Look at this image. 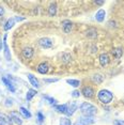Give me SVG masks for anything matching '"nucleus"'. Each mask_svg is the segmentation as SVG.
<instances>
[{"label":"nucleus","instance_id":"nucleus-1","mask_svg":"<svg viewBox=\"0 0 124 125\" xmlns=\"http://www.w3.org/2000/svg\"><path fill=\"white\" fill-rule=\"evenodd\" d=\"M80 111L84 116H93L97 112V108L90 103H83L80 105Z\"/></svg>","mask_w":124,"mask_h":125},{"label":"nucleus","instance_id":"nucleus-2","mask_svg":"<svg viewBox=\"0 0 124 125\" xmlns=\"http://www.w3.org/2000/svg\"><path fill=\"white\" fill-rule=\"evenodd\" d=\"M97 96H98V99L103 104H109L112 101V98H114V94L108 90H101L98 92Z\"/></svg>","mask_w":124,"mask_h":125},{"label":"nucleus","instance_id":"nucleus-3","mask_svg":"<svg viewBox=\"0 0 124 125\" xmlns=\"http://www.w3.org/2000/svg\"><path fill=\"white\" fill-rule=\"evenodd\" d=\"M94 119L92 116H80L77 121L75 122L74 125H91V124H94Z\"/></svg>","mask_w":124,"mask_h":125},{"label":"nucleus","instance_id":"nucleus-4","mask_svg":"<svg viewBox=\"0 0 124 125\" xmlns=\"http://www.w3.org/2000/svg\"><path fill=\"white\" fill-rule=\"evenodd\" d=\"M11 119L13 120L14 123H16V124H18V125H21L22 124V120H21V115H19V112L18 111H11Z\"/></svg>","mask_w":124,"mask_h":125},{"label":"nucleus","instance_id":"nucleus-5","mask_svg":"<svg viewBox=\"0 0 124 125\" xmlns=\"http://www.w3.org/2000/svg\"><path fill=\"white\" fill-rule=\"evenodd\" d=\"M39 44H40V46L43 47V48H50L52 46V41L48 38H43L39 41Z\"/></svg>","mask_w":124,"mask_h":125},{"label":"nucleus","instance_id":"nucleus-6","mask_svg":"<svg viewBox=\"0 0 124 125\" xmlns=\"http://www.w3.org/2000/svg\"><path fill=\"white\" fill-rule=\"evenodd\" d=\"M81 93H83V95L84 97L87 98H91L93 95H94V90L92 89L91 87H84L83 91H81Z\"/></svg>","mask_w":124,"mask_h":125},{"label":"nucleus","instance_id":"nucleus-7","mask_svg":"<svg viewBox=\"0 0 124 125\" xmlns=\"http://www.w3.org/2000/svg\"><path fill=\"white\" fill-rule=\"evenodd\" d=\"M75 110H77V104H76L75 102H72L71 104L67 105L65 115H73V113L75 112Z\"/></svg>","mask_w":124,"mask_h":125},{"label":"nucleus","instance_id":"nucleus-8","mask_svg":"<svg viewBox=\"0 0 124 125\" xmlns=\"http://www.w3.org/2000/svg\"><path fill=\"white\" fill-rule=\"evenodd\" d=\"M3 47H4V57L8 61L11 60V52H10V49H9V46L7 44V34L4 35L3 38Z\"/></svg>","mask_w":124,"mask_h":125},{"label":"nucleus","instance_id":"nucleus-9","mask_svg":"<svg viewBox=\"0 0 124 125\" xmlns=\"http://www.w3.org/2000/svg\"><path fill=\"white\" fill-rule=\"evenodd\" d=\"M22 56L26 59H31L33 57V49L30 47H26L22 49Z\"/></svg>","mask_w":124,"mask_h":125},{"label":"nucleus","instance_id":"nucleus-10","mask_svg":"<svg viewBox=\"0 0 124 125\" xmlns=\"http://www.w3.org/2000/svg\"><path fill=\"white\" fill-rule=\"evenodd\" d=\"M100 63L102 66H106V65L109 63V57L107 53H102V55L100 56Z\"/></svg>","mask_w":124,"mask_h":125},{"label":"nucleus","instance_id":"nucleus-11","mask_svg":"<svg viewBox=\"0 0 124 125\" xmlns=\"http://www.w3.org/2000/svg\"><path fill=\"white\" fill-rule=\"evenodd\" d=\"M62 27H63V31H64V32L69 33L70 31L72 30L73 25H72V22L70 21H62Z\"/></svg>","mask_w":124,"mask_h":125},{"label":"nucleus","instance_id":"nucleus-12","mask_svg":"<svg viewBox=\"0 0 124 125\" xmlns=\"http://www.w3.org/2000/svg\"><path fill=\"white\" fill-rule=\"evenodd\" d=\"M38 72L40 74H46L48 72V64L43 62V63H41L40 65L38 66Z\"/></svg>","mask_w":124,"mask_h":125},{"label":"nucleus","instance_id":"nucleus-13","mask_svg":"<svg viewBox=\"0 0 124 125\" xmlns=\"http://www.w3.org/2000/svg\"><path fill=\"white\" fill-rule=\"evenodd\" d=\"M2 81L4 82V84H5V87L8 88V89H9L11 92H15V87L13 86V83L12 82H11L9 79L8 78H5V77H2Z\"/></svg>","mask_w":124,"mask_h":125},{"label":"nucleus","instance_id":"nucleus-14","mask_svg":"<svg viewBox=\"0 0 124 125\" xmlns=\"http://www.w3.org/2000/svg\"><path fill=\"white\" fill-rule=\"evenodd\" d=\"M28 79H29L30 83L32 84L34 88H39V87H40V84H39V80L32 75V74H28Z\"/></svg>","mask_w":124,"mask_h":125},{"label":"nucleus","instance_id":"nucleus-15","mask_svg":"<svg viewBox=\"0 0 124 125\" xmlns=\"http://www.w3.org/2000/svg\"><path fill=\"white\" fill-rule=\"evenodd\" d=\"M95 18L98 22H102L105 19V11L104 10H98L96 12V15H95Z\"/></svg>","mask_w":124,"mask_h":125},{"label":"nucleus","instance_id":"nucleus-16","mask_svg":"<svg viewBox=\"0 0 124 125\" xmlns=\"http://www.w3.org/2000/svg\"><path fill=\"white\" fill-rule=\"evenodd\" d=\"M14 24H15V19L14 18H9L7 21V22H5V25H4V30H10L11 28L14 26Z\"/></svg>","mask_w":124,"mask_h":125},{"label":"nucleus","instance_id":"nucleus-17","mask_svg":"<svg viewBox=\"0 0 124 125\" xmlns=\"http://www.w3.org/2000/svg\"><path fill=\"white\" fill-rule=\"evenodd\" d=\"M19 111H21V115H24L25 118H27V119H30L31 116H32V115L30 113L29 110H27L26 108H24V107H21V108H19Z\"/></svg>","mask_w":124,"mask_h":125},{"label":"nucleus","instance_id":"nucleus-18","mask_svg":"<svg viewBox=\"0 0 124 125\" xmlns=\"http://www.w3.org/2000/svg\"><path fill=\"white\" fill-rule=\"evenodd\" d=\"M56 12H57V7H56V3H52L48 8V14L49 16H55Z\"/></svg>","mask_w":124,"mask_h":125},{"label":"nucleus","instance_id":"nucleus-19","mask_svg":"<svg viewBox=\"0 0 124 125\" xmlns=\"http://www.w3.org/2000/svg\"><path fill=\"white\" fill-rule=\"evenodd\" d=\"M66 108H67V105H56L55 106V109L58 112H62V113L66 112Z\"/></svg>","mask_w":124,"mask_h":125},{"label":"nucleus","instance_id":"nucleus-20","mask_svg":"<svg viewBox=\"0 0 124 125\" xmlns=\"http://www.w3.org/2000/svg\"><path fill=\"white\" fill-rule=\"evenodd\" d=\"M103 76L102 75H94V76H92V81L93 82H95V83H97V84H100V83H102L103 82Z\"/></svg>","mask_w":124,"mask_h":125},{"label":"nucleus","instance_id":"nucleus-21","mask_svg":"<svg viewBox=\"0 0 124 125\" xmlns=\"http://www.w3.org/2000/svg\"><path fill=\"white\" fill-rule=\"evenodd\" d=\"M66 82L69 84H71L72 87H74V88L79 87V84H80V81L79 80H76V79H66Z\"/></svg>","mask_w":124,"mask_h":125},{"label":"nucleus","instance_id":"nucleus-22","mask_svg":"<svg viewBox=\"0 0 124 125\" xmlns=\"http://www.w3.org/2000/svg\"><path fill=\"white\" fill-rule=\"evenodd\" d=\"M35 94H36V91H35V90H33V89H29V90H28V92H27V95H26L27 101H30V99L32 98Z\"/></svg>","mask_w":124,"mask_h":125},{"label":"nucleus","instance_id":"nucleus-23","mask_svg":"<svg viewBox=\"0 0 124 125\" xmlns=\"http://www.w3.org/2000/svg\"><path fill=\"white\" fill-rule=\"evenodd\" d=\"M112 55H114V58H117V59L121 58V56H122V49H121V48H117V49H114V50H112Z\"/></svg>","mask_w":124,"mask_h":125},{"label":"nucleus","instance_id":"nucleus-24","mask_svg":"<svg viewBox=\"0 0 124 125\" xmlns=\"http://www.w3.org/2000/svg\"><path fill=\"white\" fill-rule=\"evenodd\" d=\"M60 125H72V122L70 119H67V118H61L60 119Z\"/></svg>","mask_w":124,"mask_h":125},{"label":"nucleus","instance_id":"nucleus-25","mask_svg":"<svg viewBox=\"0 0 124 125\" xmlns=\"http://www.w3.org/2000/svg\"><path fill=\"white\" fill-rule=\"evenodd\" d=\"M43 97H44L45 99H46V101H48V103H49L50 105H55V104H56V102H57L55 98L50 97V96H47V95H44Z\"/></svg>","mask_w":124,"mask_h":125},{"label":"nucleus","instance_id":"nucleus-26","mask_svg":"<svg viewBox=\"0 0 124 125\" xmlns=\"http://www.w3.org/2000/svg\"><path fill=\"white\" fill-rule=\"evenodd\" d=\"M87 35L90 36V38H95V36H96V31L94 29H90V30H88V32H87Z\"/></svg>","mask_w":124,"mask_h":125},{"label":"nucleus","instance_id":"nucleus-27","mask_svg":"<svg viewBox=\"0 0 124 125\" xmlns=\"http://www.w3.org/2000/svg\"><path fill=\"white\" fill-rule=\"evenodd\" d=\"M44 115H43V113H42V112H38V120H39V122H41V123H42V122H43L44 121Z\"/></svg>","mask_w":124,"mask_h":125},{"label":"nucleus","instance_id":"nucleus-28","mask_svg":"<svg viewBox=\"0 0 124 125\" xmlns=\"http://www.w3.org/2000/svg\"><path fill=\"white\" fill-rule=\"evenodd\" d=\"M79 95H80V92H79V91H77V90H75V91H73V92H72V96H73V97H79Z\"/></svg>","mask_w":124,"mask_h":125},{"label":"nucleus","instance_id":"nucleus-29","mask_svg":"<svg viewBox=\"0 0 124 125\" xmlns=\"http://www.w3.org/2000/svg\"><path fill=\"white\" fill-rule=\"evenodd\" d=\"M114 125H124V121H122V120H114Z\"/></svg>","mask_w":124,"mask_h":125},{"label":"nucleus","instance_id":"nucleus-30","mask_svg":"<svg viewBox=\"0 0 124 125\" xmlns=\"http://www.w3.org/2000/svg\"><path fill=\"white\" fill-rule=\"evenodd\" d=\"M44 81H45V82H56V81H58V79H57V78H50V79H44Z\"/></svg>","mask_w":124,"mask_h":125},{"label":"nucleus","instance_id":"nucleus-31","mask_svg":"<svg viewBox=\"0 0 124 125\" xmlns=\"http://www.w3.org/2000/svg\"><path fill=\"white\" fill-rule=\"evenodd\" d=\"M3 14H4V9H3V7H2V5H0V17H2V16H3Z\"/></svg>","mask_w":124,"mask_h":125},{"label":"nucleus","instance_id":"nucleus-32","mask_svg":"<svg viewBox=\"0 0 124 125\" xmlns=\"http://www.w3.org/2000/svg\"><path fill=\"white\" fill-rule=\"evenodd\" d=\"M94 3H95V4H98V5H102V4L105 3V2H104V1H95Z\"/></svg>","mask_w":124,"mask_h":125},{"label":"nucleus","instance_id":"nucleus-33","mask_svg":"<svg viewBox=\"0 0 124 125\" xmlns=\"http://www.w3.org/2000/svg\"><path fill=\"white\" fill-rule=\"evenodd\" d=\"M14 19H15V21H22V17H14Z\"/></svg>","mask_w":124,"mask_h":125},{"label":"nucleus","instance_id":"nucleus-34","mask_svg":"<svg viewBox=\"0 0 124 125\" xmlns=\"http://www.w3.org/2000/svg\"><path fill=\"white\" fill-rule=\"evenodd\" d=\"M0 125H5V122L3 120H1V119H0Z\"/></svg>","mask_w":124,"mask_h":125},{"label":"nucleus","instance_id":"nucleus-35","mask_svg":"<svg viewBox=\"0 0 124 125\" xmlns=\"http://www.w3.org/2000/svg\"><path fill=\"white\" fill-rule=\"evenodd\" d=\"M1 47H2V42L0 41V50H1Z\"/></svg>","mask_w":124,"mask_h":125},{"label":"nucleus","instance_id":"nucleus-36","mask_svg":"<svg viewBox=\"0 0 124 125\" xmlns=\"http://www.w3.org/2000/svg\"><path fill=\"white\" fill-rule=\"evenodd\" d=\"M123 104H124V99H123Z\"/></svg>","mask_w":124,"mask_h":125}]
</instances>
